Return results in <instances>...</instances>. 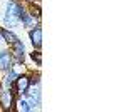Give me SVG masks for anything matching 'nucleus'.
<instances>
[{"label": "nucleus", "instance_id": "f257e3e1", "mask_svg": "<svg viewBox=\"0 0 126 112\" xmlns=\"http://www.w3.org/2000/svg\"><path fill=\"white\" fill-rule=\"evenodd\" d=\"M25 13V10L22 9V5L17 3L15 0H10L7 3V12H5V17H3V24L7 27H15L20 24L22 15Z\"/></svg>", "mask_w": 126, "mask_h": 112}, {"label": "nucleus", "instance_id": "f03ea898", "mask_svg": "<svg viewBox=\"0 0 126 112\" xmlns=\"http://www.w3.org/2000/svg\"><path fill=\"white\" fill-rule=\"evenodd\" d=\"M25 94L29 95V104H30V107H32V111H34V109H40V87H39V82H37V87L29 85V89H27Z\"/></svg>", "mask_w": 126, "mask_h": 112}, {"label": "nucleus", "instance_id": "7ed1b4c3", "mask_svg": "<svg viewBox=\"0 0 126 112\" xmlns=\"http://www.w3.org/2000/svg\"><path fill=\"white\" fill-rule=\"evenodd\" d=\"M24 52H25L24 44H22L20 40H15V42L12 44V52H10V54H12L14 59H15V62H17V64H22V62H24V55H25Z\"/></svg>", "mask_w": 126, "mask_h": 112}, {"label": "nucleus", "instance_id": "20e7f679", "mask_svg": "<svg viewBox=\"0 0 126 112\" xmlns=\"http://www.w3.org/2000/svg\"><path fill=\"white\" fill-rule=\"evenodd\" d=\"M29 85H30V79L27 75H17V79L14 82V87H15V90L19 94H25L27 89H29Z\"/></svg>", "mask_w": 126, "mask_h": 112}, {"label": "nucleus", "instance_id": "39448f33", "mask_svg": "<svg viewBox=\"0 0 126 112\" xmlns=\"http://www.w3.org/2000/svg\"><path fill=\"white\" fill-rule=\"evenodd\" d=\"M12 69V54L9 50H2L0 52V70H7Z\"/></svg>", "mask_w": 126, "mask_h": 112}, {"label": "nucleus", "instance_id": "423d86ee", "mask_svg": "<svg viewBox=\"0 0 126 112\" xmlns=\"http://www.w3.org/2000/svg\"><path fill=\"white\" fill-rule=\"evenodd\" d=\"M0 97H2V105H3V109H12V105H14V92H12L10 89L0 90Z\"/></svg>", "mask_w": 126, "mask_h": 112}, {"label": "nucleus", "instance_id": "0eeeda50", "mask_svg": "<svg viewBox=\"0 0 126 112\" xmlns=\"http://www.w3.org/2000/svg\"><path fill=\"white\" fill-rule=\"evenodd\" d=\"M30 40H32V45L35 49H40L42 45V28L40 27H35L30 30Z\"/></svg>", "mask_w": 126, "mask_h": 112}, {"label": "nucleus", "instance_id": "6e6552de", "mask_svg": "<svg viewBox=\"0 0 126 112\" xmlns=\"http://www.w3.org/2000/svg\"><path fill=\"white\" fill-rule=\"evenodd\" d=\"M0 35H2V38H3V40H5L9 45H12L15 40H19V38H17V35H15L14 32L7 30V28H2V30H0Z\"/></svg>", "mask_w": 126, "mask_h": 112}, {"label": "nucleus", "instance_id": "1a4fd4ad", "mask_svg": "<svg viewBox=\"0 0 126 112\" xmlns=\"http://www.w3.org/2000/svg\"><path fill=\"white\" fill-rule=\"evenodd\" d=\"M15 105H17V111H19V112H29V111H32L29 100H24V99H19V100L15 102Z\"/></svg>", "mask_w": 126, "mask_h": 112}, {"label": "nucleus", "instance_id": "9d476101", "mask_svg": "<svg viewBox=\"0 0 126 112\" xmlns=\"http://www.w3.org/2000/svg\"><path fill=\"white\" fill-rule=\"evenodd\" d=\"M15 79H17V74L10 69L9 74H7V77H5V87H7V89H12V87H14V82H15Z\"/></svg>", "mask_w": 126, "mask_h": 112}, {"label": "nucleus", "instance_id": "9b49d317", "mask_svg": "<svg viewBox=\"0 0 126 112\" xmlns=\"http://www.w3.org/2000/svg\"><path fill=\"white\" fill-rule=\"evenodd\" d=\"M32 59H34V60L37 59V64H40V54L39 52H34V54H32Z\"/></svg>", "mask_w": 126, "mask_h": 112}, {"label": "nucleus", "instance_id": "f8f14e48", "mask_svg": "<svg viewBox=\"0 0 126 112\" xmlns=\"http://www.w3.org/2000/svg\"><path fill=\"white\" fill-rule=\"evenodd\" d=\"M2 40H3V38H2V35H0V45H2Z\"/></svg>", "mask_w": 126, "mask_h": 112}]
</instances>
